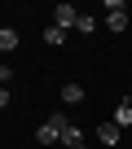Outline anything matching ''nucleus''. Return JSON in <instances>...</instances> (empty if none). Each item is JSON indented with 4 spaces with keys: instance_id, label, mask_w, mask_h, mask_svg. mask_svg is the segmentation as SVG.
<instances>
[{
    "instance_id": "f257e3e1",
    "label": "nucleus",
    "mask_w": 132,
    "mask_h": 149,
    "mask_svg": "<svg viewBox=\"0 0 132 149\" xmlns=\"http://www.w3.org/2000/svg\"><path fill=\"white\" fill-rule=\"evenodd\" d=\"M66 123H71L66 114H53L48 123H40V132H35V140H40V145H62V127H66Z\"/></svg>"
},
{
    "instance_id": "f03ea898",
    "label": "nucleus",
    "mask_w": 132,
    "mask_h": 149,
    "mask_svg": "<svg viewBox=\"0 0 132 149\" xmlns=\"http://www.w3.org/2000/svg\"><path fill=\"white\" fill-rule=\"evenodd\" d=\"M75 22H79V9H75V5H57V9H53V26L75 31Z\"/></svg>"
},
{
    "instance_id": "7ed1b4c3",
    "label": "nucleus",
    "mask_w": 132,
    "mask_h": 149,
    "mask_svg": "<svg viewBox=\"0 0 132 149\" xmlns=\"http://www.w3.org/2000/svg\"><path fill=\"white\" fill-rule=\"evenodd\" d=\"M106 26H110V31H128V9L119 5V0L106 5Z\"/></svg>"
},
{
    "instance_id": "20e7f679",
    "label": "nucleus",
    "mask_w": 132,
    "mask_h": 149,
    "mask_svg": "<svg viewBox=\"0 0 132 149\" xmlns=\"http://www.w3.org/2000/svg\"><path fill=\"white\" fill-rule=\"evenodd\" d=\"M110 123H114L119 132H132V101H128V97H123V101L114 105V114H110Z\"/></svg>"
},
{
    "instance_id": "39448f33",
    "label": "nucleus",
    "mask_w": 132,
    "mask_h": 149,
    "mask_svg": "<svg viewBox=\"0 0 132 149\" xmlns=\"http://www.w3.org/2000/svg\"><path fill=\"white\" fill-rule=\"evenodd\" d=\"M119 136H123V132H119V127H114L110 118H106V123L97 127V145H101V149H114V145H119Z\"/></svg>"
},
{
    "instance_id": "423d86ee",
    "label": "nucleus",
    "mask_w": 132,
    "mask_h": 149,
    "mask_svg": "<svg viewBox=\"0 0 132 149\" xmlns=\"http://www.w3.org/2000/svg\"><path fill=\"white\" fill-rule=\"evenodd\" d=\"M79 145H84V132H79L75 123H66V127H62V149H79Z\"/></svg>"
},
{
    "instance_id": "0eeeda50",
    "label": "nucleus",
    "mask_w": 132,
    "mask_h": 149,
    "mask_svg": "<svg viewBox=\"0 0 132 149\" xmlns=\"http://www.w3.org/2000/svg\"><path fill=\"white\" fill-rule=\"evenodd\" d=\"M13 48H18V31L0 26V53H13Z\"/></svg>"
},
{
    "instance_id": "6e6552de",
    "label": "nucleus",
    "mask_w": 132,
    "mask_h": 149,
    "mask_svg": "<svg viewBox=\"0 0 132 149\" xmlns=\"http://www.w3.org/2000/svg\"><path fill=\"white\" fill-rule=\"evenodd\" d=\"M62 101H66V105L84 101V88H79V84H62Z\"/></svg>"
},
{
    "instance_id": "1a4fd4ad",
    "label": "nucleus",
    "mask_w": 132,
    "mask_h": 149,
    "mask_svg": "<svg viewBox=\"0 0 132 149\" xmlns=\"http://www.w3.org/2000/svg\"><path fill=\"white\" fill-rule=\"evenodd\" d=\"M75 31H79V35H93V31H97V18H93V13H79Z\"/></svg>"
},
{
    "instance_id": "9d476101",
    "label": "nucleus",
    "mask_w": 132,
    "mask_h": 149,
    "mask_svg": "<svg viewBox=\"0 0 132 149\" xmlns=\"http://www.w3.org/2000/svg\"><path fill=\"white\" fill-rule=\"evenodd\" d=\"M44 44L62 48V44H66V31H62V26H48V31H44Z\"/></svg>"
},
{
    "instance_id": "9b49d317",
    "label": "nucleus",
    "mask_w": 132,
    "mask_h": 149,
    "mask_svg": "<svg viewBox=\"0 0 132 149\" xmlns=\"http://www.w3.org/2000/svg\"><path fill=\"white\" fill-rule=\"evenodd\" d=\"M5 84H13V66H0V88Z\"/></svg>"
},
{
    "instance_id": "f8f14e48",
    "label": "nucleus",
    "mask_w": 132,
    "mask_h": 149,
    "mask_svg": "<svg viewBox=\"0 0 132 149\" xmlns=\"http://www.w3.org/2000/svg\"><path fill=\"white\" fill-rule=\"evenodd\" d=\"M9 105V88H0V110H5Z\"/></svg>"
},
{
    "instance_id": "ddd939ff",
    "label": "nucleus",
    "mask_w": 132,
    "mask_h": 149,
    "mask_svg": "<svg viewBox=\"0 0 132 149\" xmlns=\"http://www.w3.org/2000/svg\"><path fill=\"white\" fill-rule=\"evenodd\" d=\"M79 149H88V145H79Z\"/></svg>"
},
{
    "instance_id": "4468645a",
    "label": "nucleus",
    "mask_w": 132,
    "mask_h": 149,
    "mask_svg": "<svg viewBox=\"0 0 132 149\" xmlns=\"http://www.w3.org/2000/svg\"><path fill=\"white\" fill-rule=\"evenodd\" d=\"M128 140H132V132H128Z\"/></svg>"
}]
</instances>
